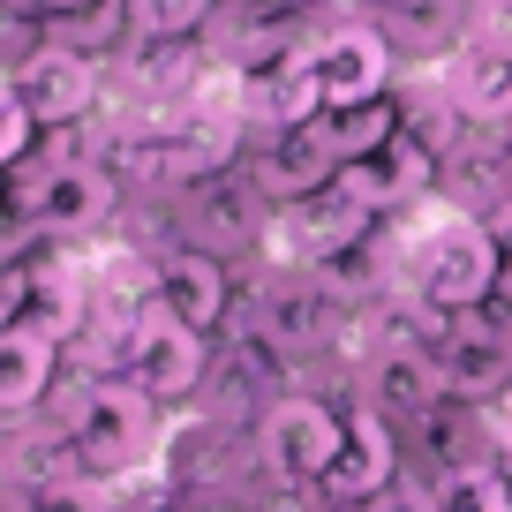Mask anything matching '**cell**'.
I'll return each mask as SVG.
<instances>
[{
    "mask_svg": "<svg viewBox=\"0 0 512 512\" xmlns=\"http://www.w3.org/2000/svg\"><path fill=\"white\" fill-rule=\"evenodd\" d=\"M8 83H16V98L38 113V128H83L98 113V98H106V68H98L91 53L61 46V38H38L31 53H16Z\"/></svg>",
    "mask_w": 512,
    "mask_h": 512,
    "instance_id": "ba28073f",
    "label": "cell"
},
{
    "mask_svg": "<svg viewBox=\"0 0 512 512\" xmlns=\"http://www.w3.org/2000/svg\"><path fill=\"white\" fill-rule=\"evenodd\" d=\"M324 136V151H332L339 166H354V159H377L392 136L407 128V106L400 98H362V106H324L317 121H309Z\"/></svg>",
    "mask_w": 512,
    "mask_h": 512,
    "instance_id": "5bb4252c",
    "label": "cell"
},
{
    "mask_svg": "<svg viewBox=\"0 0 512 512\" xmlns=\"http://www.w3.org/2000/svg\"><path fill=\"white\" fill-rule=\"evenodd\" d=\"M38 136H46V128H38V113L23 106L16 83H8V91H0V174H16V166L38 151Z\"/></svg>",
    "mask_w": 512,
    "mask_h": 512,
    "instance_id": "ac0fdd59",
    "label": "cell"
},
{
    "mask_svg": "<svg viewBox=\"0 0 512 512\" xmlns=\"http://www.w3.org/2000/svg\"><path fill=\"white\" fill-rule=\"evenodd\" d=\"M38 23H53V16H76V8H98V0H23Z\"/></svg>",
    "mask_w": 512,
    "mask_h": 512,
    "instance_id": "7402d4cb",
    "label": "cell"
},
{
    "mask_svg": "<svg viewBox=\"0 0 512 512\" xmlns=\"http://www.w3.org/2000/svg\"><path fill=\"white\" fill-rule=\"evenodd\" d=\"M490 234H497V256H505V279H512V196H505V204H497Z\"/></svg>",
    "mask_w": 512,
    "mask_h": 512,
    "instance_id": "44dd1931",
    "label": "cell"
},
{
    "mask_svg": "<svg viewBox=\"0 0 512 512\" xmlns=\"http://www.w3.org/2000/svg\"><path fill=\"white\" fill-rule=\"evenodd\" d=\"M437 505L445 512H512V475L505 467H445V482H437Z\"/></svg>",
    "mask_w": 512,
    "mask_h": 512,
    "instance_id": "e0dca14e",
    "label": "cell"
},
{
    "mask_svg": "<svg viewBox=\"0 0 512 512\" xmlns=\"http://www.w3.org/2000/svg\"><path fill=\"white\" fill-rule=\"evenodd\" d=\"M113 377L136 384V392L159 400V407L189 400L196 384H204V332H189L174 309L151 302L144 317H128L121 339H113Z\"/></svg>",
    "mask_w": 512,
    "mask_h": 512,
    "instance_id": "3957f363",
    "label": "cell"
},
{
    "mask_svg": "<svg viewBox=\"0 0 512 512\" xmlns=\"http://www.w3.org/2000/svg\"><path fill=\"white\" fill-rule=\"evenodd\" d=\"M226 264L211 249H174V256H159V264H151V302L159 309H174L181 324H189V332H219L226 324Z\"/></svg>",
    "mask_w": 512,
    "mask_h": 512,
    "instance_id": "7c38bea8",
    "label": "cell"
},
{
    "mask_svg": "<svg viewBox=\"0 0 512 512\" xmlns=\"http://www.w3.org/2000/svg\"><path fill=\"white\" fill-rule=\"evenodd\" d=\"M377 219H384L377 204H362L347 181H332V189L294 196V204L272 211V249L287 256V264H339V256H354L369 241Z\"/></svg>",
    "mask_w": 512,
    "mask_h": 512,
    "instance_id": "5b68a950",
    "label": "cell"
},
{
    "mask_svg": "<svg viewBox=\"0 0 512 512\" xmlns=\"http://www.w3.org/2000/svg\"><path fill=\"white\" fill-rule=\"evenodd\" d=\"M505 196H512V174H505Z\"/></svg>",
    "mask_w": 512,
    "mask_h": 512,
    "instance_id": "d4e9b609",
    "label": "cell"
},
{
    "mask_svg": "<svg viewBox=\"0 0 512 512\" xmlns=\"http://www.w3.org/2000/svg\"><path fill=\"white\" fill-rule=\"evenodd\" d=\"M53 369H61V347L46 332H31V324L0 332V415H31L53 392Z\"/></svg>",
    "mask_w": 512,
    "mask_h": 512,
    "instance_id": "9a60e30c",
    "label": "cell"
},
{
    "mask_svg": "<svg viewBox=\"0 0 512 512\" xmlns=\"http://www.w3.org/2000/svg\"><path fill=\"white\" fill-rule=\"evenodd\" d=\"M392 482H400V437H392V415H384V407H362V415H347V445H339L317 505H369V497H384Z\"/></svg>",
    "mask_w": 512,
    "mask_h": 512,
    "instance_id": "30bf717a",
    "label": "cell"
},
{
    "mask_svg": "<svg viewBox=\"0 0 512 512\" xmlns=\"http://www.w3.org/2000/svg\"><path fill=\"white\" fill-rule=\"evenodd\" d=\"M151 430H159V400H144L136 384L106 377V384H83L76 407H68V445L98 467V475H121L151 452Z\"/></svg>",
    "mask_w": 512,
    "mask_h": 512,
    "instance_id": "277c9868",
    "label": "cell"
},
{
    "mask_svg": "<svg viewBox=\"0 0 512 512\" xmlns=\"http://www.w3.org/2000/svg\"><path fill=\"white\" fill-rule=\"evenodd\" d=\"M31 189H23V219H31L38 241H83L98 226H113L121 211V181L106 174L98 159H53V151H31Z\"/></svg>",
    "mask_w": 512,
    "mask_h": 512,
    "instance_id": "7a4b0ae2",
    "label": "cell"
},
{
    "mask_svg": "<svg viewBox=\"0 0 512 512\" xmlns=\"http://www.w3.org/2000/svg\"><path fill=\"white\" fill-rule=\"evenodd\" d=\"M407 279H415L422 309H445V317L490 309L497 279H505V256H497L490 219H475V211H445V219H430L415 241H407Z\"/></svg>",
    "mask_w": 512,
    "mask_h": 512,
    "instance_id": "6da1fadb",
    "label": "cell"
},
{
    "mask_svg": "<svg viewBox=\"0 0 512 512\" xmlns=\"http://www.w3.org/2000/svg\"><path fill=\"white\" fill-rule=\"evenodd\" d=\"M0 204H8V174H0Z\"/></svg>",
    "mask_w": 512,
    "mask_h": 512,
    "instance_id": "cb8c5ba5",
    "label": "cell"
},
{
    "mask_svg": "<svg viewBox=\"0 0 512 512\" xmlns=\"http://www.w3.org/2000/svg\"><path fill=\"white\" fill-rule=\"evenodd\" d=\"M309 68H317L324 106H362V98H392V76H400V53L369 16L347 23H317L309 31Z\"/></svg>",
    "mask_w": 512,
    "mask_h": 512,
    "instance_id": "8992f818",
    "label": "cell"
},
{
    "mask_svg": "<svg viewBox=\"0 0 512 512\" xmlns=\"http://www.w3.org/2000/svg\"><path fill=\"white\" fill-rule=\"evenodd\" d=\"M83 317H91V279H83V264H68L61 249L31 256V317H23V324L61 347V339L83 332Z\"/></svg>",
    "mask_w": 512,
    "mask_h": 512,
    "instance_id": "4fadbf2b",
    "label": "cell"
},
{
    "mask_svg": "<svg viewBox=\"0 0 512 512\" xmlns=\"http://www.w3.org/2000/svg\"><path fill=\"white\" fill-rule=\"evenodd\" d=\"M497 437H505V475H512V415H505V430H497Z\"/></svg>",
    "mask_w": 512,
    "mask_h": 512,
    "instance_id": "603a6c76",
    "label": "cell"
},
{
    "mask_svg": "<svg viewBox=\"0 0 512 512\" xmlns=\"http://www.w3.org/2000/svg\"><path fill=\"white\" fill-rule=\"evenodd\" d=\"M354 512H445V505H437V490H422V482H392L384 497H369V505H354Z\"/></svg>",
    "mask_w": 512,
    "mask_h": 512,
    "instance_id": "ffe728a7",
    "label": "cell"
},
{
    "mask_svg": "<svg viewBox=\"0 0 512 512\" xmlns=\"http://www.w3.org/2000/svg\"><path fill=\"white\" fill-rule=\"evenodd\" d=\"M256 445H264V467H272V482H287V490H324V475H332L339 445H347V415H332V407L309 400V392H287V400L264 415Z\"/></svg>",
    "mask_w": 512,
    "mask_h": 512,
    "instance_id": "52a82bcc",
    "label": "cell"
},
{
    "mask_svg": "<svg viewBox=\"0 0 512 512\" xmlns=\"http://www.w3.org/2000/svg\"><path fill=\"white\" fill-rule=\"evenodd\" d=\"M46 38H61V46L91 53L98 68L121 61L128 46H136V16H128V0H98V8H76V16H53Z\"/></svg>",
    "mask_w": 512,
    "mask_h": 512,
    "instance_id": "2e32d148",
    "label": "cell"
},
{
    "mask_svg": "<svg viewBox=\"0 0 512 512\" xmlns=\"http://www.w3.org/2000/svg\"><path fill=\"white\" fill-rule=\"evenodd\" d=\"M23 317H31V256L0 249V332H16Z\"/></svg>",
    "mask_w": 512,
    "mask_h": 512,
    "instance_id": "d6986e66",
    "label": "cell"
},
{
    "mask_svg": "<svg viewBox=\"0 0 512 512\" xmlns=\"http://www.w3.org/2000/svg\"><path fill=\"white\" fill-rule=\"evenodd\" d=\"M249 181L264 204H294V196H317L339 181V159L324 151L317 128H279V136H256V159H249Z\"/></svg>",
    "mask_w": 512,
    "mask_h": 512,
    "instance_id": "8fae6325",
    "label": "cell"
},
{
    "mask_svg": "<svg viewBox=\"0 0 512 512\" xmlns=\"http://www.w3.org/2000/svg\"><path fill=\"white\" fill-rule=\"evenodd\" d=\"M317 113H324V91H317V68H309V46L279 53L264 68H241V128L279 136V128H309Z\"/></svg>",
    "mask_w": 512,
    "mask_h": 512,
    "instance_id": "9c48e42d",
    "label": "cell"
}]
</instances>
